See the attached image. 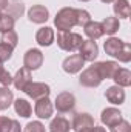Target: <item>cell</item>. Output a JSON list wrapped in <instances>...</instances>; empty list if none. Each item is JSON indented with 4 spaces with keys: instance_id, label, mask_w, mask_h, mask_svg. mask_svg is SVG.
Here are the masks:
<instances>
[{
    "instance_id": "17",
    "label": "cell",
    "mask_w": 131,
    "mask_h": 132,
    "mask_svg": "<svg viewBox=\"0 0 131 132\" xmlns=\"http://www.w3.org/2000/svg\"><path fill=\"white\" fill-rule=\"evenodd\" d=\"M105 97H106V100L110 103H113V104H122L125 101V91H123V88L114 85V86H110L106 89Z\"/></svg>"
},
{
    "instance_id": "9",
    "label": "cell",
    "mask_w": 131,
    "mask_h": 132,
    "mask_svg": "<svg viewBox=\"0 0 131 132\" xmlns=\"http://www.w3.org/2000/svg\"><path fill=\"white\" fill-rule=\"evenodd\" d=\"M53 111H54V106H53V103H51L49 97H43V98L35 100L34 112H35V115H37L39 118H42V120L51 118Z\"/></svg>"
},
{
    "instance_id": "2",
    "label": "cell",
    "mask_w": 131,
    "mask_h": 132,
    "mask_svg": "<svg viewBox=\"0 0 131 132\" xmlns=\"http://www.w3.org/2000/svg\"><path fill=\"white\" fill-rule=\"evenodd\" d=\"M83 38L82 35L77 32H72V31H59L57 32V46L66 51V52H74L76 49L80 48Z\"/></svg>"
},
{
    "instance_id": "33",
    "label": "cell",
    "mask_w": 131,
    "mask_h": 132,
    "mask_svg": "<svg viewBox=\"0 0 131 132\" xmlns=\"http://www.w3.org/2000/svg\"><path fill=\"white\" fill-rule=\"evenodd\" d=\"M11 83H12V75H11V74H9L6 69H3V71L0 72V85L8 88Z\"/></svg>"
},
{
    "instance_id": "8",
    "label": "cell",
    "mask_w": 131,
    "mask_h": 132,
    "mask_svg": "<svg viewBox=\"0 0 131 132\" xmlns=\"http://www.w3.org/2000/svg\"><path fill=\"white\" fill-rule=\"evenodd\" d=\"M79 55L83 62H94L99 55V46L94 40H83L79 48Z\"/></svg>"
},
{
    "instance_id": "10",
    "label": "cell",
    "mask_w": 131,
    "mask_h": 132,
    "mask_svg": "<svg viewBox=\"0 0 131 132\" xmlns=\"http://www.w3.org/2000/svg\"><path fill=\"white\" fill-rule=\"evenodd\" d=\"M31 78H33V77H31V71L26 69V68H20V69L17 71V74L12 77V85H14V88H16L17 91L25 92V89L28 88V85L33 81Z\"/></svg>"
},
{
    "instance_id": "7",
    "label": "cell",
    "mask_w": 131,
    "mask_h": 132,
    "mask_svg": "<svg viewBox=\"0 0 131 132\" xmlns=\"http://www.w3.org/2000/svg\"><path fill=\"white\" fill-rule=\"evenodd\" d=\"M25 94L30 98L39 100V98H43V97H49L51 88H49V85L42 83V81H31L28 85V88L25 89Z\"/></svg>"
},
{
    "instance_id": "27",
    "label": "cell",
    "mask_w": 131,
    "mask_h": 132,
    "mask_svg": "<svg viewBox=\"0 0 131 132\" xmlns=\"http://www.w3.org/2000/svg\"><path fill=\"white\" fill-rule=\"evenodd\" d=\"M14 25H16V19L14 17H11L9 14H2L0 15V34L12 31Z\"/></svg>"
},
{
    "instance_id": "22",
    "label": "cell",
    "mask_w": 131,
    "mask_h": 132,
    "mask_svg": "<svg viewBox=\"0 0 131 132\" xmlns=\"http://www.w3.org/2000/svg\"><path fill=\"white\" fill-rule=\"evenodd\" d=\"M69 129H71L69 121L62 115H57L56 118H53L49 125V132H69Z\"/></svg>"
},
{
    "instance_id": "6",
    "label": "cell",
    "mask_w": 131,
    "mask_h": 132,
    "mask_svg": "<svg viewBox=\"0 0 131 132\" xmlns=\"http://www.w3.org/2000/svg\"><path fill=\"white\" fill-rule=\"evenodd\" d=\"M76 106V97L68 92V91H63L60 94H57L56 97V101H54V108L60 112V114H66L69 111H72Z\"/></svg>"
},
{
    "instance_id": "35",
    "label": "cell",
    "mask_w": 131,
    "mask_h": 132,
    "mask_svg": "<svg viewBox=\"0 0 131 132\" xmlns=\"http://www.w3.org/2000/svg\"><path fill=\"white\" fill-rule=\"evenodd\" d=\"M91 132H106V131H105V128H100V126H96L94 125V128L91 129Z\"/></svg>"
},
{
    "instance_id": "11",
    "label": "cell",
    "mask_w": 131,
    "mask_h": 132,
    "mask_svg": "<svg viewBox=\"0 0 131 132\" xmlns=\"http://www.w3.org/2000/svg\"><path fill=\"white\" fill-rule=\"evenodd\" d=\"M28 19L30 22H33L35 25H42L49 19V11L43 5H34L28 11Z\"/></svg>"
},
{
    "instance_id": "24",
    "label": "cell",
    "mask_w": 131,
    "mask_h": 132,
    "mask_svg": "<svg viewBox=\"0 0 131 132\" xmlns=\"http://www.w3.org/2000/svg\"><path fill=\"white\" fill-rule=\"evenodd\" d=\"M119 19L117 17H106L103 19L102 22V28H103V34H108V35H114V34L119 31Z\"/></svg>"
},
{
    "instance_id": "36",
    "label": "cell",
    "mask_w": 131,
    "mask_h": 132,
    "mask_svg": "<svg viewBox=\"0 0 131 132\" xmlns=\"http://www.w3.org/2000/svg\"><path fill=\"white\" fill-rule=\"evenodd\" d=\"M100 2H103V3H113L114 0H100Z\"/></svg>"
},
{
    "instance_id": "5",
    "label": "cell",
    "mask_w": 131,
    "mask_h": 132,
    "mask_svg": "<svg viewBox=\"0 0 131 132\" xmlns=\"http://www.w3.org/2000/svg\"><path fill=\"white\" fill-rule=\"evenodd\" d=\"M43 65V54L40 49L37 48H31L25 52L23 55V68L30 69V71H35Z\"/></svg>"
},
{
    "instance_id": "34",
    "label": "cell",
    "mask_w": 131,
    "mask_h": 132,
    "mask_svg": "<svg viewBox=\"0 0 131 132\" xmlns=\"http://www.w3.org/2000/svg\"><path fill=\"white\" fill-rule=\"evenodd\" d=\"M8 3H9V0H0V11H3V9H6V6H8Z\"/></svg>"
},
{
    "instance_id": "1",
    "label": "cell",
    "mask_w": 131,
    "mask_h": 132,
    "mask_svg": "<svg viewBox=\"0 0 131 132\" xmlns=\"http://www.w3.org/2000/svg\"><path fill=\"white\" fill-rule=\"evenodd\" d=\"M103 49L108 55L117 59L122 63H128L131 60V45L127 42H122L117 37H110L103 43Z\"/></svg>"
},
{
    "instance_id": "19",
    "label": "cell",
    "mask_w": 131,
    "mask_h": 132,
    "mask_svg": "<svg viewBox=\"0 0 131 132\" xmlns=\"http://www.w3.org/2000/svg\"><path fill=\"white\" fill-rule=\"evenodd\" d=\"M113 11L116 14V17L119 19H128L131 14V6L128 0H114L113 2Z\"/></svg>"
},
{
    "instance_id": "3",
    "label": "cell",
    "mask_w": 131,
    "mask_h": 132,
    "mask_svg": "<svg viewBox=\"0 0 131 132\" xmlns=\"http://www.w3.org/2000/svg\"><path fill=\"white\" fill-rule=\"evenodd\" d=\"M54 25L59 31H71L74 26H77L76 20V8H62L56 17H54Z\"/></svg>"
},
{
    "instance_id": "23",
    "label": "cell",
    "mask_w": 131,
    "mask_h": 132,
    "mask_svg": "<svg viewBox=\"0 0 131 132\" xmlns=\"http://www.w3.org/2000/svg\"><path fill=\"white\" fill-rule=\"evenodd\" d=\"M22 126L17 120L8 118V117H0V132H20Z\"/></svg>"
},
{
    "instance_id": "37",
    "label": "cell",
    "mask_w": 131,
    "mask_h": 132,
    "mask_svg": "<svg viewBox=\"0 0 131 132\" xmlns=\"http://www.w3.org/2000/svg\"><path fill=\"white\" fill-rule=\"evenodd\" d=\"M3 69H5V68H3V62H0V72H2Z\"/></svg>"
},
{
    "instance_id": "26",
    "label": "cell",
    "mask_w": 131,
    "mask_h": 132,
    "mask_svg": "<svg viewBox=\"0 0 131 132\" xmlns=\"http://www.w3.org/2000/svg\"><path fill=\"white\" fill-rule=\"evenodd\" d=\"M6 9H8L6 14H9V15L14 17V19H16V17H20V15L25 12V6H23V3L19 2V0H9Z\"/></svg>"
},
{
    "instance_id": "13",
    "label": "cell",
    "mask_w": 131,
    "mask_h": 132,
    "mask_svg": "<svg viewBox=\"0 0 131 132\" xmlns=\"http://www.w3.org/2000/svg\"><path fill=\"white\" fill-rule=\"evenodd\" d=\"M94 126V118L90 114H76L74 120L71 123V128L76 132H82L86 129H91Z\"/></svg>"
},
{
    "instance_id": "4",
    "label": "cell",
    "mask_w": 131,
    "mask_h": 132,
    "mask_svg": "<svg viewBox=\"0 0 131 132\" xmlns=\"http://www.w3.org/2000/svg\"><path fill=\"white\" fill-rule=\"evenodd\" d=\"M80 85L85 86V88H97L99 85L103 81L102 77H100V72H99L96 63L91 66H88L82 74H80V78H79Z\"/></svg>"
},
{
    "instance_id": "16",
    "label": "cell",
    "mask_w": 131,
    "mask_h": 132,
    "mask_svg": "<svg viewBox=\"0 0 131 132\" xmlns=\"http://www.w3.org/2000/svg\"><path fill=\"white\" fill-rule=\"evenodd\" d=\"M99 72H100V77H102V80H113V77H114V74L117 72V69H119V63H116V62H97L96 63Z\"/></svg>"
},
{
    "instance_id": "31",
    "label": "cell",
    "mask_w": 131,
    "mask_h": 132,
    "mask_svg": "<svg viewBox=\"0 0 131 132\" xmlns=\"http://www.w3.org/2000/svg\"><path fill=\"white\" fill-rule=\"evenodd\" d=\"M110 129H111V132H131V125L127 120H122V121H119L117 125L111 126Z\"/></svg>"
},
{
    "instance_id": "39",
    "label": "cell",
    "mask_w": 131,
    "mask_h": 132,
    "mask_svg": "<svg viewBox=\"0 0 131 132\" xmlns=\"http://www.w3.org/2000/svg\"><path fill=\"white\" fill-rule=\"evenodd\" d=\"M79 2H90V0H79Z\"/></svg>"
},
{
    "instance_id": "20",
    "label": "cell",
    "mask_w": 131,
    "mask_h": 132,
    "mask_svg": "<svg viewBox=\"0 0 131 132\" xmlns=\"http://www.w3.org/2000/svg\"><path fill=\"white\" fill-rule=\"evenodd\" d=\"M113 80L116 81L117 86H120V88H128V86H131V72L127 68H119L117 72L114 74Z\"/></svg>"
},
{
    "instance_id": "14",
    "label": "cell",
    "mask_w": 131,
    "mask_h": 132,
    "mask_svg": "<svg viewBox=\"0 0 131 132\" xmlns=\"http://www.w3.org/2000/svg\"><path fill=\"white\" fill-rule=\"evenodd\" d=\"M100 120H102V123H103L105 126L111 128V126L117 125L119 121H122L123 117H122V112H120L117 108H106V109L102 111Z\"/></svg>"
},
{
    "instance_id": "15",
    "label": "cell",
    "mask_w": 131,
    "mask_h": 132,
    "mask_svg": "<svg viewBox=\"0 0 131 132\" xmlns=\"http://www.w3.org/2000/svg\"><path fill=\"white\" fill-rule=\"evenodd\" d=\"M56 40V34L54 29L49 26H43L35 32V42L39 46H51Z\"/></svg>"
},
{
    "instance_id": "28",
    "label": "cell",
    "mask_w": 131,
    "mask_h": 132,
    "mask_svg": "<svg viewBox=\"0 0 131 132\" xmlns=\"http://www.w3.org/2000/svg\"><path fill=\"white\" fill-rule=\"evenodd\" d=\"M0 42H3V43L9 45L11 48H16V46H17V43H19V35H17V32H16L14 29H12V31H8V32L2 34Z\"/></svg>"
},
{
    "instance_id": "40",
    "label": "cell",
    "mask_w": 131,
    "mask_h": 132,
    "mask_svg": "<svg viewBox=\"0 0 131 132\" xmlns=\"http://www.w3.org/2000/svg\"><path fill=\"white\" fill-rule=\"evenodd\" d=\"M0 15H2V12H0Z\"/></svg>"
},
{
    "instance_id": "38",
    "label": "cell",
    "mask_w": 131,
    "mask_h": 132,
    "mask_svg": "<svg viewBox=\"0 0 131 132\" xmlns=\"http://www.w3.org/2000/svg\"><path fill=\"white\" fill-rule=\"evenodd\" d=\"M93 128H94V126H93ZM93 128H91V129H93ZM91 129H86V131H82V132H91Z\"/></svg>"
},
{
    "instance_id": "32",
    "label": "cell",
    "mask_w": 131,
    "mask_h": 132,
    "mask_svg": "<svg viewBox=\"0 0 131 132\" xmlns=\"http://www.w3.org/2000/svg\"><path fill=\"white\" fill-rule=\"evenodd\" d=\"M25 132H45V126L40 121H31L25 126Z\"/></svg>"
},
{
    "instance_id": "18",
    "label": "cell",
    "mask_w": 131,
    "mask_h": 132,
    "mask_svg": "<svg viewBox=\"0 0 131 132\" xmlns=\"http://www.w3.org/2000/svg\"><path fill=\"white\" fill-rule=\"evenodd\" d=\"M83 32L88 37V40H97L103 35V28H102V23L100 22H88L85 26H83Z\"/></svg>"
},
{
    "instance_id": "29",
    "label": "cell",
    "mask_w": 131,
    "mask_h": 132,
    "mask_svg": "<svg viewBox=\"0 0 131 132\" xmlns=\"http://www.w3.org/2000/svg\"><path fill=\"white\" fill-rule=\"evenodd\" d=\"M76 20L79 26H85L88 22H91V15L86 9H76Z\"/></svg>"
},
{
    "instance_id": "25",
    "label": "cell",
    "mask_w": 131,
    "mask_h": 132,
    "mask_svg": "<svg viewBox=\"0 0 131 132\" xmlns=\"http://www.w3.org/2000/svg\"><path fill=\"white\" fill-rule=\"evenodd\" d=\"M14 101V94L9 91V88L2 86L0 88V111H6Z\"/></svg>"
},
{
    "instance_id": "21",
    "label": "cell",
    "mask_w": 131,
    "mask_h": 132,
    "mask_svg": "<svg viewBox=\"0 0 131 132\" xmlns=\"http://www.w3.org/2000/svg\"><path fill=\"white\" fill-rule=\"evenodd\" d=\"M12 104H14V111H16V114H17V115H20V117H23V118L31 117L33 108H31V104L28 103V100L17 98L16 101H12Z\"/></svg>"
},
{
    "instance_id": "30",
    "label": "cell",
    "mask_w": 131,
    "mask_h": 132,
    "mask_svg": "<svg viewBox=\"0 0 131 132\" xmlns=\"http://www.w3.org/2000/svg\"><path fill=\"white\" fill-rule=\"evenodd\" d=\"M12 51H14V48H11L9 45L0 42V62H3V63L8 62L12 57Z\"/></svg>"
},
{
    "instance_id": "12",
    "label": "cell",
    "mask_w": 131,
    "mask_h": 132,
    "mask_svg": "<svg viewBox=\"0 0 131 132\" xmlns=\"http://www.w3.org/2000/svg\"><path fill=\"white\" fill-rule=\"evenodd\" d=\"M85 65V62H83V59L79 55V54H72V55H69V57H66L65 60H63V63H62V68H63V71H65L66 74H77V72H80L82 71V68Z\"/></svg>"
}]
</instances>
